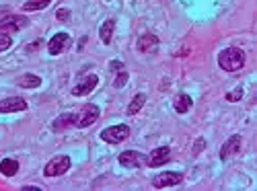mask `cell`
<instances>
[{
	"instance_id": "obj_1",
	"label": "cell",
	"mask_w": 257,
	"mask_h": 191,
	"mask_svg": "<svg viewBox=\"0 0 257 191\" xmlns=\"http://www.w3.org/2000/svg\"><path fill=\"white\" fill-rule=\"evenodd\" d=\"M245 60H247V56H245L243 50H239V48H226L218 56V66L224 72H239L245 66Z\"/></svg>"
},
{
	"instance_id": "obj_2",
	"label": "cell",
	"mask_w": 257,
	"mask_h": 191,
	"mask_svg": "<svg viewBox=\"0 0 257 191\" xmlns=\"http://www.w3.org/2000/svg\"><path fill=\"white\" fill-rule=\"evenodd\" d=\"M130 138V127L125 123H117V125H109L101 132V140L107 144H121L123 140Z\"/></svg>"
},
{
	"instance_id": "obj_3",
	"label": "cell",
	"mask_w": 257,
	"mask_h": 191,
	"mask_svg": "<svg viewBox=\"0 0 257 191\" xmlns=\"http://www.w3.org/2000/svg\"><path fill=\"white\" fill-rule=\"evenodd\" d=\"M29 25V19L27 17H21V15H9L0 19V35H11L17 33L21 29H25Z\"/></svg>"
},
{
	"instance_id": "obj_4",
	"label": "cell",
	"mask_w": 257,
	"mask_h": 191,
	"mask_svg": "<svg viewBox=\"0 0 257 191\" xmlns=\"http://www.w3.org/2000/svg\"><path fill=\"white\" fill-rule=\"evenodd\" d=\"M70 164H72V160H70V156H66V154L54 156V158L46 164L44 175H46V177H60V175H64V173H68Z\"/></svg>"
},
{
	"instance_id": "obj_5",
	"label": "cell",
	"mask_w": 257,
	"mask_h": 191,
	"mask_svg": "<svg viewBox=\"0 0 257 191\" xmlns=\"http://www.w3.org/2000/svg\"><path fill=\"white\" fill-rule=\"evenodd\" d=\"M99 115H101V111H99V107L95 103L84 105L80 115H78V119H76V127H89V125H93L99 119Z\"/></svg>"
},
{
	"instance_id": "obj_6",
	"label": "cell",
	"mask_w": 257,
	"mask_h": 191,
	"mask_svg": "<svg viewBox=\"0 0 257 191\" xmlns=\"http://www.w3.org/2000/svg\"><path fill=\"white\" fill-rule=\"evenodd\" d=\"M70 44H72V39H70L68 33H56V35L48 41V52H50L52 56H60L64 50L70 48Z\"/></svg>"
},
{
	"instance_id": "obj_7",
	"label": "cell",
	"mask_w": 257,
	"mask_h": 191,
	"mask_svg": "<svg viewBox=\"0 0 257 191\" xmlns=\"http://www.w3.org/2000/svg\"><path fill=\"white\" fill-rule=\"evenodd\" d=\"M183 181V175L181 173H175V171H167V173H161L153 179V187L155 189H165V187H175Z\"/></svg>"
},
{
	"instance_id": "obj_8",
	"label": "cell",
	"mask_w": 257,
	"mask_h": 191,
	"mask_svg": "<svg viewBox=\"0 0 257 191\" xmlns=\"http://www.w3.org/2000/svg\"><path fill=\"white\" fill-rule=\"evenodd\" d=\"M171 160V148L169 146H159L146 156V166H163Z\"/></svg>"
},
{
	"instance_id": "obj_9",
	"label": "cell",
	"mask_w": 257,
	"mask_h": 191,
	"mask_svg": "<svg viewBox=\"0 0 257 191\" xmlns=\"http://www.w3.org/2000/svg\"><path fill=\"white\" fill-rule=\"evenodd\" d=\"M117 160H119V164L130 166V168H134V166H144V164H146V156H144L142 152H138V150H125V152L119 154Z\"/></svg>"
},
{
	"instance_id": "obj_10",
	"label": "cell",
	"mask_w": 257,
	"mask_h": 191,
	"mask_svg": "<svg viewBox=\"0 0 257 191\" xmlns=\"http://www.w3.org/2000/svg\"><path fill=\"white\" fill-rule=\"evenodd\" d=\"M97 84H99V76L97 74H89L87 78H82L76 87L72 89V95L74 97H84V95H89L91 91H95Z\"/></svg>"
},
{
	"instance_id": "obj_11",
	"label": "cell",
	"mask_w": 257,
	"mask_h": 191,
	"mask_svg": "<svg viewBox=\"0 0 257 191\" xmlns=\"http://www.w3.org/2000/svg\"><path fill=\"white\" fill-rule=\"evenodd\" d=\"M27 101L21 97H9L0 101V113H15V111H25Z\"/></svg>"
},
{
	"instance_id": "obj_12",
	"label": "cell",
	"mask_w": 257,
	"mask_h": 191,
	"mask_svg": "<svg viewBox=\"0 0 257 191\" xmlns=\"http://www.w3.org/2000/svg\"><path fill=\"white\" fill-rule=\"evenodd\" d=\"M241 144H243L241 136H230V138L222 144V148H220V160H226V158H230L232 154H237V152L241 150Z\"/></svg>"
},
{
	"instance_id": "obj_13",
	"label": "cell",
	"mask_w": 257,
	"mask_h": 191,
	"mask_svg": "<svg viewBox=\"0 0 257 191\" xmlns=\"http://www.w3.org/2000/svg\"><path fill=\"white\" fill-rule=\"evenodd\" d=\"M76 119H78V115H74V113H64L52 123V127H54V132H64V130H68V127L76 125Z\"/></svg>"
},
{
	"instance_id": "obj_14",
	"label": "cell",
	"mask_w": 257,
	"mask_h": 191,
	"mask_svg": "<svg viewBox=\"0 0 257 191\" xmlns=\"http://www.w3.org/2000/svg\"><path fill=\"white\" fill-rule=\"evenodd\" d=\"M159 48V37L155 33H144L138 39V50L140 52H155Z\"/></svg>"
},
{
	"instance_id": "obj_15",
	"label": "cell",
	"mask_w": 257,
	"mask_h": 191,
	"mask_svg": "<svg viewBox=\"0 0 257 191\" xmlns=\"http://www.w3.org/2000/svg\"><path fill=\"white\" fill-rule=\"evenodd\" d=\"M113 29H115V21L113 19H107L105 23L101 25V29H99V37H101V41L105 46H109L111 44V39H113Z\"/></svg>"
},
{
	"instance_id": "obj_16",
	"label": "cell",
	"mask_w": 257,
	"mask_h": 191,
	"mask_svg": "<svg viewBox=\"0 0 257 191\" xmlns=\"http://www.w3.org/2000/svg\"><path fill=\"white\" fill-rule=\"evenodd\" d=\"M17 84L23 87V89H37L41 84V78L37 74H23V76L17 78Z\"/></svg>"
},
{
	"instance_id": "obj_17",
	"label": "cell",
	"mask_w": 257,
	"mask_h": 191,
	"mask_svg": "<svg viewBox=\"0 0 257 191\" xmlns=\"http://www.w3.org/2000/svg\"><path fill=\"white\" fill-rule=\"evenodd\" d=\"M0 173H3L5 177H15L19 173V162L15 158H5L3 162H0Z\"/></svg>"
},
{
	"instance_id": "obj_18",
	"label": "cell",
	"mask_w": 257,
	"mask_h": 191,
	"mask_svg": "<svg viewBox=\"0 0 257 191\" xmlns=\"http://www.w3.org/2000/svg\"><path fill=\"white\" fill-rule=\"evenodd\" d=\"M191 105H194V101H191L189 95H179L175 99V103H173V107H175L177 113H187L191 109Z\"/></svg>"
},
{
	"instance_id": "obj_19",
	"label": "cell",
	"mask_w": 257,
	"mask_h": 191,
	"mask_svg": "<svg viewBox=\"0 0 257 191\" xmlns=\"http://www.w3.org/2000/svg\"><path fill=\"white\" fill-rule=\"evenodd\" d=\"M144 103H146V95L144 93H138L134 99H132V103L127 105V109H125V113L127 115H136L142 107H144Z\"/></svg>"
},
{
	"instance_id": "obj_20",
	"label": "cell",
	"mask_w": 257,
	"mask_h": 191,
	"mask_svg": "<svg viewBox=\"0 0 257 191\" xmlns=\"http://www.w3.org/2000/svg\"><path fill=\"white\" fill-rule=\"evenodd\" d=\"M52 5V0H27L23 5V11L25 13H31V11H44Z\"/></svg>"
},
{
	"instance_id": "obj_21",
	"label": "cell",
	"mask_w": 257,
	"mask_h": 191,
	"mask_svg": "<svg viewBox=\"0 0 257 191\" xmlns=\"http://www.w3.org/2000/svg\"><path fill=\"white\" fill-rule=\"evenodd\" d=\"M127 78H130V76H127V72H125V70H119L117 76H115V80H113V87H115V89H123L125 82H127Z\"/></svg>"
},
{
	"instance_id": "obj_22",
	"label": "cell",
	"mask_w": 257,
	"mask_h": 191,
	"mask_svg": "<svg viewBox=\"0 0 257 191\" xmlns=\"http://www.w3.org/2000/svg\"><path fill=\"white\" fill-rule=\"evenodd\" d=\"M241 99H243V89H241V87H237L234 91L226 93V101H228V103H237V101H241Z\"/></svg>"
},
{
	"instance_id": "obj_23",
	"label": "cell",
	"mask_w": 257,
	"mask_h": 191,
	"mask_svg": "<svg viewBox=\"0 0 257 191\" xmlns=\"http://www.w3.org/2000/svg\"><path fill=\"white\" fill-rule=\"evenodd\" d=\"M11 46H13V39H11V35H0V54L7 52Z\"/></svg>"
},
{
	"instance_id": "obj_24",
	"label": "cell",
	"mask_w": 257,
	"mask_h": 191,
	"mask_svg": "<svg viewBox=\"0 0 257 191\" xmlns=\"http://www.w3.org/2000/svg\"><path fill=\"white\" fill-rule=\"evenodd\" d=\"M68 17H70V11L68 9H58L56 11V19L58 21H68Z\"/></svg>"
},
{
	"instance_id": "obj_25",
	"label": "cell",
	"mask_w": 257,
	"mask_h": 191,
	"mask_svg": "<svg viewBox=\"0 0 257 191\" xmlns=\"http://www.w3.org/2000/svg\"><path fill=\"white\" fill-rule=\"evenodd\" d=\"M109 68H111V70H117V72H119V70H123V64H121L119 60H113V62L109 64Z\"/></svg>"
},
{
	"instance_id": "obj_26",
	"label": "cell",
	"mask_w": 257,
	"mask_h": 191,
	"mask_svg": "<svg viewBox=\"0 0 257 191\" xmlns=\"http://www.w3.org/2000/svg\"><path fill=\"white\" fill-rule=\"evenodd\" d=\"M23 191H39V187H33V185H25Z\"/></svg>"
}]
</instances>
